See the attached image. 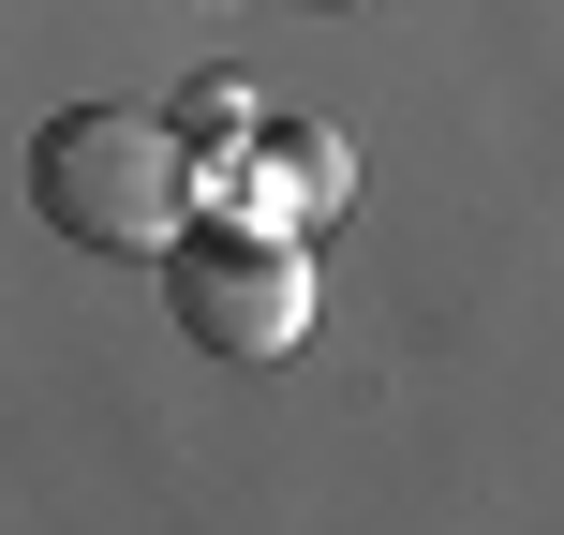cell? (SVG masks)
<instances>
[{"instance_id":"3957f363","label":"cell","mask_w":564,"mask_h":535,"mask_svg":"<svg viewBox=\"0 0 564 535\" xmlns=\"http://www.w3.org/2000/svg\"><path fill=\"white\" fill-rule=\"evenodd\" d=\"M341 194H357V149H341L327 119H268V135H253V164H238L208 208H238V224H282V238H312V224H341Z\"/></svg>"},{"instance_id":"277c9868","label":"cell","mask_w":564,"mask_h":535,"mask_svg":"<svg viewBox=\"0 0 564 535\" xmlns=\"http://www.w3.org/2000/svg\"><path fill=\"white\" fill-rule=\"evenodd\" d=\"M164 119H178V149H194V179H208V194H224V179L253 164V135H268V119L238 105V75H194V89H178Z\"/></svg>"},{"instance_id":"7a4b0ae2","label":"cell","mask_w":564,"mask_h":535,"mask_svg":"<svg viewBox=\"0 0 564 535\" xmlns=\"http://www.w3.org/2000/svg\"><path fill=\"white\" fill-rule=\"evenodd\" d=\"M164 312L208 342V357H282V342L312 328V238L208 208V224L164 254Z\"/></svg>"},{"instance_id":"6da1fadb","label":"cell","mask_w":564,"mask_h":535,"mask_svg":"<svg viewBox=\"0 0 564 535\" xmlns=\"http://www.w3.org/2000/svg\"><path fill=\"white\" fill-rule=\"evenodd\" d=\"M30 208L75 254H178L194 238V149L164 105H59L30 135Z\"/></svg>"}]
</instances>
